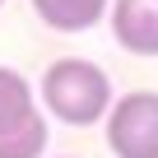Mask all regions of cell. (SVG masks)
I'll return each instance as SVG.
<instances>
[{
    "label": "cell",
    "instance_id": "5b68a950",
    "mask_svg": "<svg viewBox=\"0 0 158 158\" xmlns=\"http://www.w3.org/2000/svg\"><path fill=\"white\" fill-rule=\"evenodd\" d=\"M28 5L56 33H84L112 14V0H28Z\"/></svg>",
    "mask_w": 158,
    "mask_h": 158
},
{
    "label": "cell",
    "instance_id": "6da1fadb",
    "mask_svg": "<svg viewBox=\"0 0 158 158\" xmlns=\"http://www.w3.org/2000/svg\"><path fill=\"white\" fill-rule=\"evenodd\" d=\"M42 107L47 116L74 126V130H84V126H98L107 121L112 112V79L98 60H84V56H60L42 70Z\"/></svg>",
    "mask_w": 158,
    "mask_h": 158
},
{
    "label": "cell",
    "instance_id": "7a4b0ae2",
    "mask_svg": "<svg viewBox=\"0 0 158 158\" xmlns=\"http://www.w3.org/2000/svg\"><path fill=\"white\" fill-rule=\"evenodd\" d=\"M51 126L42 116L37 89L10 65H0V158H42Z\"/></svg>",
    "mask_w": 158,
    "mask_h": 158
},
{
    "label": "cell",
    "instance_id": "3957f363",
    "mask_svg": "<svg viewBox=\"0 0 158 158\" xmlns=\"http://www.w3.org/2000/svg\"><path fill=\"white\" fill-rule=\"evenodd\" d=\"M107 149L116 158H158V93L130 89L107 112Z\"/></svg>",
    "mask_w": 158,
    "mask_h": 158
},
{
    "label": "cell",
    "instance_id": "277c9868",
    "mask_svg": "<svg viewBox=\"0 0 158 158\" xmlns=\"http://www.w3.org/2000/svg\"><path fill=\"white\" fill-rule=\"evenodd\" d=\"M107 19L130 56H158V0H112Z\"/></svg>",
    "mask_w": 158,
    "mask_h": 158
},
{
    "label": "cell",
    "instance_id": "8992f818",
    "mask_svg": "<svg viewBox=\"0 0 158 158\" xmlns=\"http://www.w3.org/2000/svg\"><path fill=\"white\" fill-rule=\"evenodd\" d=\"M0 5H5V0H0Z\"/></svg>",
    "mask_w": 158,
    "mask_h": 158
}]
</instances>
